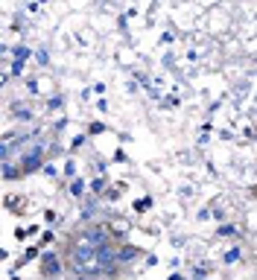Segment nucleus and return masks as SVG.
<instances>
[{"instance_id": "1", "label": "nucleus", "mask_w": 257, "mask_h": 280, "mask_svg": "<svg viewBox=\"0 0 257 280\" xmlns=\"http://www.w3.org/2000/svg\"><path fill=\"white\" fill-rule=\"evenodd\" d=\"M47 163L44 158V143H29L27 149H24V155H21L18 161V170L21 175H32V172H38L41 166Z\"/></svg>"}, {"instance_id": "2", "label": "nucleus", "mask_w": 257, "mask_h": 280, "mask_svg": "<svg viewBox=\"0 0 257 280\" xmlns=\"http://www.w3.org/2000/svg\"><path fill=\"white\" fill-rule=\"evenodd\" d=\"M105 242H111V231L105 225H88L85 231H79V234L74 236V245H88L94 251Z\"/></svg>"}, {"instance_id": "3", "label": "nucleus", "mask_w": 257, "mask_h": 280, "mask_svg": "<svg viewBox=\"0 0 257 280\" xmlns=\"http://www.w3.org/2000/svg\"><path fill=\"white\" fill-rule=\"evenodd\" d=\"M41 274H44V277H59V274H62V260H59L56 251L41 254Z\"/></svg>"}, {"instance_id": "4", "label": "nucleus", "mask_w": 257, "mask_h": 280, "mask_svg": "<svg viewBox=\"0 0 257 280\" xmlns=\"http://www.w3.org/2000/svg\"><path fill=\"white\" fill-rule=\"evenodd\" d=\"M140 257V251L135 245H117V266H128Z\"/></svg>"}, {"instance_id": "5", "label": "nucleus", "mask_w": 257, "mask_h": 280, "mask_svg": "<svg viewBox=\"0 0 257 280\" xmlns=\"http://www.w3.org/2000/svg\"><path fill=\"white\" fill-rule=\"evenodd\" d=\"M9 111H12V117H15V123H32L35 120L32 108H24V102H12Z\"/></svg>"}, {"instance_id": "6", "label": "nucleus", "mask_w": 257, "mask_h": 280, "mask_svg": "<svg viewBox=\"0 0 257 280\" xmlns=\"http://www.w3.org/2000/svg\"><path fill=\"white\" fill-rule=\"evenodd\" d=\"M97 210H100V201H97V196H88V199L82 201V222H91V219L97 216Z\"/></svg>"}, {"instance_id": "7", "label": "nucleus", "mask_w": 257, "mask_h": 280, "mask_svg": "<svg viewBox=\"0 0 257 280\" xmlns=\"http://www.w3.org/2000/svg\"><path fill=\"white\" fill-rule=\"evenodd\" d=\"M85 190H88V187H85V181L79 178V175H76V178H70V187H67V193H70L74 199H82Z\"/></svg>"}, {"instance_id": "8", "label": "nucleus", "mask_w": 257, "mask_h": 280, "mask_svg": "<svg viewBox=\"0 0 257 280\" xmlns=\"http://www.w3.org/2000/svg\"><path fill=\"white\" fill-rule=\"evenodd\" d=\"M0 175H3L6 181H15V178H21V170L15 166V163L6 161V163H0Z\"/></svg>"}, {"instance_id": "9", "label": "nucleus", "mask_w": 257, "mask_h": 280, "mask_svg": "<svg viewBox=\"0 0 257 280\" xmlns=\"http://www.w3.org/2000/svg\"><path fill=\"white\" fill-rule=\"evenodd\" d=\"M105 187H108V184H105V178H102V175H100V178H94L91 184H88V190H91V196H97V199H100L102 193H105Z\"/></svg>"}, {"instance_id": "10", "label": "nucleus", "mask_w": 257, "mask_h": 280, "mask_svg": "<svg viewBox=\"0 0 257 280\" xmlns=\"http://www.w3.org/2000/svg\"><path fill=\"white\" fill-rule=\"evenodd\" d=\"M12 55H15V62H27L29 55H32V50H29V47H24V44H18L15 50H12Z\"/></svg>"}, {"instance_id": "11", "label": "nucleus", "mask_w": 257, "mask_h": 280, "mask_svg": "<svg viewBox=\"0 0 257 280\" xmlns=\"http://www.w3.org/2000/svg\"><path fill=\"white\" fill-rule=\"evenodd\" d=\"M240 260H243V251H240V248H231V251L222 257V263H225V266H234V263H240Z\"/></svg>"}, {"instance_id": "12", "label": "nucleus", "mask_w": 257, "mask_h": 280, "mask_svg": "<svg viewBox=\"0 0 257 280\" xmlns=\"http://www.w3.org/2000/svg\"><path fill=\"white\" fill-rule=\"evenodd\" d=\"M216 236H225V239H231V236H240V231H237V225H219Z\"/></svg>"}, {"instance_id": "13", "label": "nucleus", "mask_w": 257, "mask_h": 280, "mask_svg": "<svg viewBox=\"0 0 257 280\" xmlns=\"http://www.w3.org/2000/svg\"><path fill=\"white\" fill-rule=\"evenodd\" d=\"M32 260H38V248H27V254L18 260V269L21 266H27V263H32Z\"/></svg>"}, {"instance_id": "14", "label": "nucleus", "mask_w": 257, "mask_h": 280, "mask_svg": "<svg viewBox=\"0 0 257 280\" xmlns=\"http://www.w3.org/2000/svg\"><path fill=\"white\" fill-rule=\"evenodd\" d=\"M64 105V97H50L47 100V111H59Z\"/></svg>"}, {"instance_id": "15", "label": "nucleus", "mask_w": 257, "mask_h": 280, "mask_svg": "<svg viewBox=\"0 0 257 280\" xmlns=\"http://www.w3.org/2000/svg\"><path fill=\"white\" fill-rule=\"evenodd\" d=\"M9 155H12L9 143H3V140H0V163H6V161H9Z\"/></svg>"}, {"instance_id": "16", "label": "nucleus", "mask_w": 257, "mask_h": 280, "mask_svg": "<svg viewBox=\"0 0 257 280\" xmlns=\"http://www.w3.org/2000/svg\"><path fill=\"white\" fill-rule=\"evenodd\" d=\"M85 140H88V135H76L74 140H70V152H76L79 146H85Z\"/></svg>"}, {"instance_id": "17", "label": "nucleus", "mask_w": 257, "mask_h": 280, "mask_svg": "<svg viewBox=\"0 0 257 280\" xmlns=\"http://www.w3.org/2000/svg\"><path fill=\"white\" fill-rule=\"evenodd\" d=\"M64 175H67V178H76V161H74V158L64 163Z\"/></svg>"}, {"instance_id": "18", "label": "nucleus", "mask_w": 257, "mask_h": 280, "mask_svg": "<svg viewBox=\"0 0 257 280\" xmlns=\"http://www.w3.org/2000/svg\"><path fill=\"white\" fill-rule=\"evenodd\" d=\"M38 172H44V175H50V178H53V175H59V170H56V166H53L50 161H47V163H44V166H41Z\"/></svg>"}, {"instance_id": "19", "label": "nucleus", "mask_w": 257, "mask_h": 280, "mask_svg": "<svg viewBox=\"0 0 257 280\" xmlns=\"http://www.w3.org/2000/svg\"><path fill=\"white\" fill-rule=\"evenodd\" d=\"M35 59H38V64H41V67H44V64L50 62V55H47V50H44V47H41V50L35 53Z\"/></svg>"}, {"instance_id": "20", "label": "nucleus", "mask_w": 257, "mask_h": 280, "mask_svg": "<svg viewBox=\"0 0 257 280\" xmlns=\"http://www.w3.org/2000/svg\"><path fill=\"white\" fill-rule=\"evenodd\" d=\"M146 208H152V199H140V201H135V210H140V213H143Z\"/></svg>"}, {"instance_id": "21", "label": "nucleus", "mask_w": 257, "mask_h": 280, "mask_svg": "<svg viewBox=\"0 0 257 280\" xmlns=\"http://www.w3.org/2000/svg\"><path fill=\"white\" fill-rule=\"evenodd\" d=\"M12 76H24V62H12Z\"/></svg>"}, {"instance_id": "22", "label": "nucleus", "mask_w": 257, "mask_h": 280, "mask_svg": "<svg viewBox=\"0 0 257 280\" xmlns=\"http://www.w3.org/2000/svg\"><path fill=\"white\" fill-rule=\"evenodd\" d=\"M193 280H205V266H196L193 269Z\"/></svg>"}, {"instance_id": "23", "label": "nucleus", "mask_w": 257, "mask_h": 280, "mask_svg": "<svg viewBox=\"0 0 257 280\" xmlns=\"http://www.w3.org/2000/svg\"><path fill=\"white\" fill-rule=\"evenodd\" d=\"M44 222H50V225H53V222H56V210H44Z\"/></svg>"}, {"instance_id": "24", "label": "nucleus", "mask_w": 257, "mask_h": 280, "mask_svg": "<svg viewBox=\"0 0 257 280\" xmlns=\"http://www.w3.org/2000/svg\"><path fill=\"white\" fill-rule=\"evenodd\" d=\"M88 132H91V135H100V132H102V123H91V128H88Z\"/></svg>"}, {"instance_id": "25", "label": "nucleus", "mask_w": 257, "mask_h": 280, "mask_svg": "<svg viewBox=\"0 0 257 280\" xmlns=\"http://www.w3.org/2000/svg\"><path fill=\"white\" fill-rule=\"evenodd\" d=\"M27 88H29V94H38V82H35V79H29V82H27Z\"/></svg>"}, {"instance_id": "26", "label": "nucleus", "mask_w": 257, "mask_h": 280, "mask_svg": "<svg viewBox=\"0 0 257 280\" xmlns=\"http://www.w3.org/2000/svg\"><path fill=\"white\" fill-rule=\"evenodd\" d=\"M6 82H9V73H0V88H3Z\"/></svg>"}, {"instance_id": "27", "label": "nucleus", "mask_w": 257, "mask_h": 280, "mask_svg": "<svg viewBox=\"0 0 257 280\" xmlns=\"http://www.w3.org/2000/svg\"><path fill=\"white\" fill-rule=\"evenodd\" d=\"M170 280H184L181 274H170Z\"/></svg>"}, {"instance_id": "28", "label": "nucleus", "mask_w": 257, "mask_h": 280, "mask_svg": "<svg viewBox=\"0 0 257 280\" xmlns=\"http://www.w3.org/2000/svg\"><path fill=\"white\" fill-rule=\"evenodd\" d=\"M76 280H94V277H76Z\"/></svg>"}, {"instance_id": "29", "label": "nucleus", "mask_w": 257, "mask_h": 280, "mask_svg": "<svg viewBox=\"0 0 257 280\" xmlns=\"http://www.w3.org/2000/svg\"><path fill=\"white\" fill-rule=\"evenodd\" d=\"M12 280H21V277H12Z\"/></svg>"}]
</instances>
